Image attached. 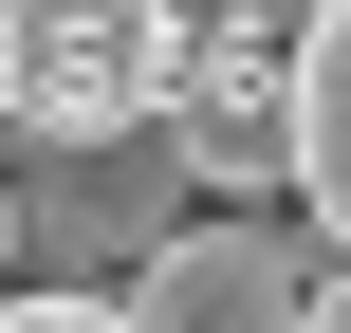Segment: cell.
<instances>
[{"mask_svg": "<svg viewBox=\"0 0 351 333\" xmlns=\"http://www.w3.org/2000/svg\"><path fill=\"white\" fill-rule=\"evenodd\" d=\"M185 204H204V167H185V130H167V111H111V130H19V260H37L56 297L130 278Z\"/></svg>", "mask_w": 351, "mask_h": 333, "instance_id": "cell-1", "label": "cell"}, {"mask_svg": "<svg viewBox=\"0 0 351 333\" xmlns=\"http://www.w3.org/2000/svg\"><path fill=\"white\" fill-rule=\"evenodd\" d=\"M130 333H315V241H278L259 204H185L130 278H111Z\"/></svg>", "mask_w": 351, "mask_h": 333, "instance_id": "cell-2", "label": "cell"}, {"mask_svg": "<svg viewBox=\"0 0 351 333\" xmlns=\"http://www.w3.org/2000/svg\"><path fill=\"white\" fill-rule=\"evenodd\" d=\"M19 37V130H111V111H167L185 74V0H0Z\"/></svg>", "mask_w": 351, "mask_h": 333, "instance_id": "cell-3", "label": "cell"}, {"mask_svg": "<svg viewBox=\"0 0 351 333\" xmlns=\"http://www.w3.org/2000/svg\"><path fill=\"white\" fill-rule=\"evenodd\" d=\"M296 204H315V241L351 260V0L296 19Z\"/></svg>", "mask_w": 351, "mask_h": 333, "instance_id": "cell-4", "label": "cell"}, {"mask_svg": "<svg viewBox=\"0 0 351 333\" xmlns=\"http://www.w3.org/2000/svg\"><path fill=\"white\" fill-rule=\"evenodd\" d=\"M185 19H241V37H296L315 0H185Z\"/></svg>", "mask_w": 351, "mask_h": 333, "instance_id": "cell-5", "label": "cell"}, {"mask_svg": "<svg viewBox=\"0 0 351 333\" xmlns=\"http://www.w3.org/2000/svg\"><path fill=\"white\" fill-rule=\"evenodd\" d=\"M0 278H19V167H0Z\"/></svg>", "mask_w": 351, "mask_h": 333, "instance_id": "cell-6", "label": "cell"}]
</instances>
